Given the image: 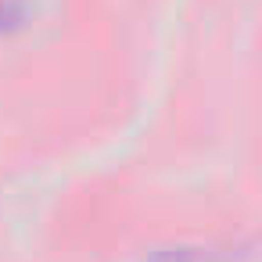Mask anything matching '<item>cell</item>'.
<instances>
[{"instance_id": "1", "label": "cell", "mask_w": 262, "mask_h": 262, "mask_svg": "<svg viewBox=\"0 0 262 262\" xmlns=\"http://www.w3.org/2000/svg\"><path fill=\"white\" fill-rule=\"evenodd\" d=\"M147 262H201V255L190 248H158Z\"/></svg>"}]
</instances>
